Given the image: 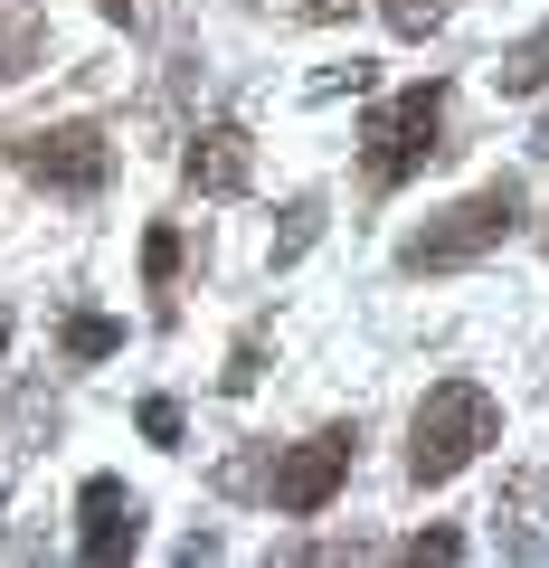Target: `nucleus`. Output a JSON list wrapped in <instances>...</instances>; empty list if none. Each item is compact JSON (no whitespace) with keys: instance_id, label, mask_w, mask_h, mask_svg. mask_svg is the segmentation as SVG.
<instances>
[{"instance_id":"obj_1","label":"nucleus","mask_w":549,"mask_h":568,"mask_svg":"<svg viewBox=\"0 0 549 568\" xmlns=\"http://www.w3.org/2000/svg\"><path fill=\"white\" fill-rule=\"evenodd\" d=\"M502 436V407H492V388L474 379H436L427 407H417V426H407V474L417 484H455V474L474 465V455Z\"/></svg>"},{"instance_id":"obj_2","label":"nucleus","mask_w":549,"mask_h":568,"mask_svg":"<svg viewBox=\"0 0 549 568\" xmlns=\"http://www.w3.org/2000/svg\"><path fill=\"white\" fill-rule=\"evenodd\" d=\"M521 227V181H484L474 200H455L446 219H427L417 237L398 246V265L407 275H455V265H474V256H492V246Z\"/></svg>"},{"instance_id":"obj_3","label":"nucleus","mask_w":549,"mask_h":568,"mask_svg":"<svg viewBox=\"0 0 549 568\" xmlns=\"http://www.w3.org/2000/svg\"><path fill=\"white\" fill-rule=\"evenodd\" d=\"M369 190H398L417 181V171L446 152V85H407V95H388L379 114H369Z\"/></svg>"},{"instance_id":"obj_4","label":"nucleus","mask_w":549,"mask_h":568,"mask_svg":"<svg viewBox=\"0 0 549 568\" xmlns=\"http://www.w3.org/2000/svg\"><path fill=\"white\" fill-rule=\"evenodd\" d=\"M20 171H29L39 190L85 200V190H104V171H114V142H104L95 123H58V133H29V142H20Z\"/></svg>"},{"instance_id":"obj_5","label":"nucleus","mask_w":549,"mask_h":568,"mask_svg":"<svg viewBox=\"0 0 549 568\" xmlns=\"http://www.w3.org/2000/svg\"><path fill=\"white\" fill-rule=\"evenodd\" d=\"M350 455H360V436H350V426H323V436H304V446L285 455V465H275V511H294V521H313V511L332 503V493H342V474H350Z\"/></svg>"},{"instance_id":"obj_6","label":"nucleus","mask_w":549,"mask_h":568,"mask_svg":"<svg viewBox=\"0 0 549 568\" xmlns=\"http://www.w3.org/2000/svg\"><path fill=\"white\" fill-rule=\"evenodd\" d=\"M77 559L85 568H114V559H133V540H143V503L114 484V474H95V484L77 493Z\"/></svg>"},{"instance_id":"obj_7","label":"nucleus","mask_w":549,"mask_h":568,"mask_svg":"<svg viewBox=\"0 0 549 568\" xmlns=\"http://www.w3.org/2000/svg\"><path fill=\"white\" fill-rule=\"evenodd\" d=\"M181 171H190L200 200H237V190L256 181V142H246V123H209V133L181 152Z\"/></svg>"},{"instance_id":"obj_8","label":"nucleus","mask_w":549,"mask_h":568,"mask_svg":"<svg viewBox=\"0 0 549 568\" xmlns=\"http://www.w3.org/2000/svg\"><path fill=\"white\" fill-rule=\"evenodd\" d=\"M492 77H502V95H540V85H549V20L530 29V39L511 48V58L492 67Z\"/></svg>"},{"instance_id":"obj_9","label":"nucleus","mask_w":549,"mask_h":568,"mask_svg":"<svg viewBox=\"0 0 549 568\" xmlns=\"http://www.w3.org/2000/svg\"><path fill=\"white\" fill-rule=\"evenodd\" d=\"M104 351H123V323H104V313H67V361H104Z\"/></svg>"},{"instance_id":"obj_10","label":"nucleus","mask_w":549,"mask_h":568,"mask_svg":"<svg viewBox=\"0 0 549 568\" xmlns=\"http://www.w3.org/2000/svg\"><path fill=\"white\" fill-rule=\"evenodd\" d=\"M313 237H323V200H294V209H285V227H275V265H294Z\"/></svg>"},{"instance_id":"obj_11","label":"nucleus","mask_w":549,"mask_h":568,"mask_svg":"<svg viewBox=\"0 0 549 568\" xmlns=\"http://www.w3.org/2000/svg\"><path fill=\"white\" fill-rule=\"evenodd\" d=\"M388 10V29L398 39H427V29H446V0H379Z\"/></svg>"},{"instance_id":"obj_12","label":"nucleus","mask_w":549,"mask_h":568,"mask_svg":"<svg viewBox=\"0 0 549 568\" xmlns=\"http://www.w3.org/2000/svg\"><path fill=\"white\" fill-rule=\"evenodd\" d=\"M181 275V227H152L143 237V284H171Z\"/></svg>"},{"instance_id":"obj_13","label":"nucleus","mask_w":549,"mask_h":568,"mask_svg":"<svg viewBox=\"0 0 549 568\" xmlns=\"http://www.w3.org/2000/svg\"><path fill=\"white\" fill-rule=\"evenodd\" d=\"M256 369H265V351L237 342V351H227V369H218V388H237V398H246V388H256Z\"/></svg>"},{"instance_id":"obj_14","label":"nucleus","mask_w":549,"mask_h":568,"mask_svg":"<svg viewBox=\"0 0 549 568\" xmlns=\"http://www.w3.org/2000/svg\"><path fill=\"white\" fill-rule=\"evenodd\" d=\"M143 436H152V446H181V407H171V398H143Z\"/></svg>"},{"instance_id":"obj_15","label":"nucleus","mask_w":549,"mask_h":568,"mask_svg":"<svg viewBox=\"0 0 549 568\" xmlns=\"http://www.w3.org/2000/svg\"><path fill=\"white\" fill-rule=\"evenodd\" d=\"M407 559H465V530H417V540H407Z\"/></svg>"},{"instance_id":"obj_16","label":"nucleus","mask_w":549,"mask_h":568,"mask_svg":"<svg viewBox=\"0 0 549 568\" xmlns=\"http://www.w3.org/2000/svg\"><path fill=\"white\" fill-rule=\"evenodd\" d=\"M294 20H350V10H360V0H285Z\"/></svg>"},{"instance_id":"obj_17","label":"nucleus","mask_w":549,"mask_h":568,"mask_svg":"<svg viewBox=\"0 0 549 568\" xmlns=\"http://www.w3.org/2000/svg\"><path fill=\"white\" fill-rule=\"evenodd\" d=\"M95 10H114V20H133V0H95Z\"/></svg>"},{"instance_id":"obj_18","label":"nucleus","mask_w":549,"mask_h":568,"mask_svg":"<svg viewBox=\"0 0 549 568\" xmlns=\"http://www.w3.org/2000/svg\"><path fill=\"white\" fill-rule=\"evenodd\" d=\"M0 351H10V313H0Z\"/></svg>"},{"instance_id":"obj_19","label":"nucleus","mask_w":549,"mask_h":568,"mask_svg":"<svg viewBox=\"0 0 549 568\" xmlns=\"http://www.w3.org/2000/svg\"><path fill=\"white\" fill-rule=\"evenodd\" d=\"M530 152H549V123H540V142H530Z\"/></svg>"}]
</instances>
